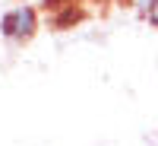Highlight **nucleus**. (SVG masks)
<instances>
[{"label":"nucleus","mask_w":158,"mask_h":146,"mask_svg":"<svg viewBox=\"0 0 158 146\" xmlns=\"http://www.w3.org/2000/svg\"><path fill=\"white\" fill-rule=\"evenodd\" d=\"M127 3L133 7V10L139 13V16H146V13H149V10L155 7V0H127Z\"/></svg>","instance_id":"f03ea898"},{"label":"nucleus","mask_w":158,"mask_h":146,"mask_svg":"<svg viewBox=\"0 0 158 146\" xmlns=\"http://www.w3.org/2000/svg\"><path fill=\"white\" fill-rule=\"evenodd\" d=\"M38 29V10L32 3H16L0 16V35L13 45H25Z\"/></svg>","instance_id":"f257e3e1"},{"label":"nucleus","mask_w":158,"mask_h":146,"mask_svg":"<svg viewBox=\"0 0 158 146\" xmlns=\"http://www.w3.org/2000/svg\"><path fill=\"white\" fill-rule=\"evenodd\" d=\"M146 19H149V25H152V29H158V0H155V7L146 13Z\"/></svg>","instance_id":"7ed1b4c3"}]
</instances>
